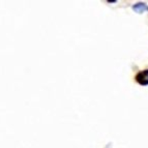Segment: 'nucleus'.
Returning <instances> with one entry per match:
<instances>
[{
	"label": "nucleus",
	"mask_w": 148,
	"mask_h": 148,
	"mask_svg": "<svg viewBox=\"0 0 148 148\" xmlns=\"http://www.w3.org/2000/svg\"><path fill=\"white\" fill-rule=\"evenodd\" d=\"M135 80L141 86H148V69L140 71L135 77Z\"/></svg>",
	"instance_id": "obj_1"
},
{
	"label": "nucleus",
	"mask_w": 148,
	"mask_h": 148,
	"mask_svg": "<svg viewBox=\"0 0 148 148\" xmlns=\"http://www.w3.org/2000/svg\"><path fill=\"white\" fill-rule=\"evenodd\" d=\"M133 10L137 14H144V12H148V5L145 2H137L132 6Z\"/></svg>",
	"instance_id": "obj_2"
}]
</instances>
